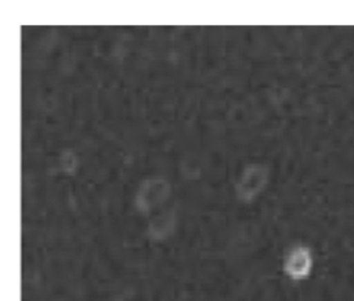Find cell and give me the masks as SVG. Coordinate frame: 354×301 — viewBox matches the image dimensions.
<instances>
[{
    "label": "cell",
    "instance_id": "obj_1",
    "mask_svg": "<svg viewBox=\"0 0 354 301\" xmlns=\"http://www.w3.org/2000/svg\"><path fill=\"white\" fill-rule=\"evenodd\" d=\"M281 269L289 282L294 284L308 282L316 269V255L308 247H293L283 253Z\"/></svg>",
    "mask_w": 354,
    "mask_h": 301
}]
</instances>
